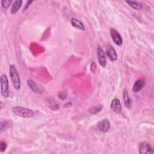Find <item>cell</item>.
I'll return each mask as SVG.
<instances>
[{"label": "cell", "mask_w": 154, "mask_h": 154, "mask_svg": "<svg viewBox=\"0 0 154 154\" xmlns=\"http://www.w3.org/2000/svg\"><path fill=\"white\" fill-rule=\"evenodd\" d=\"M10 76L14 88L19 91L21 87L20 79L15 66L13 64L10 66Z\"/></svg>", "instance_id": "obj_1"}, {"label": "cell", "mask_w": 154, "mask_h": 154, "mask_svg": "<svg viewBox=\"0 0 154 154\" xmlns=\"http://www.w3.org/2000/svg\"><path fill=\"white\" fill-rule=\"evenodd\" d=\"M12 111L16 116L23 118H32L35 115L32 109L19 106L13 107L12 108Z\"/></svg>", "instance_id": "obj_2"}, {"label": "cell", "mask_w": 154, "mask_h": 154, "mask_svg": "<svg viewBox=\"0 0 154 154\" xmlns=\"http://www.w3.org/2000/svg\"><path fill=\"white\" fill-rule=\"evenodd\" d=\"M1 94L4 98H7L9 94L8 80L5 75L1 76Z\"/></svg>", "instance_id": "obj_3"}, {"label": "cell", "mask_w": 154, "mask_h": 154, "mask_svg": "<svg viewBox=\"0 0 154 154\" xmlns=\"http://www.w3.org/2000/svg\"><path fill=\"white\" fill-rule=\"evenodd\" d=\"M138 152L141 154L153 153V150L150 144L147 142H141L139 144Z\"/></svg>", "instance_id": "obj_4"}, {"label": "cell", "mask_w": 154, "mask_h": 154, "mask_svg": "<svg viewBox=\"0 0 154 154\" xmlns=\"http://www.w3.org/2000/svg\"><path fill=\"white\" fill-rule=\"evenodd\" d=\"M110 35L116 45H117V46H120L122 45L123 40L122 36L116 29H115L114 28H111Z\"/></svg>", "instance_id": "obj_5"}, {"label": "cell", "mask_w": 154, "mask_h": 154, "mask_svg": "<svg viewBox=\"0 0 154 154\" xmlns=\"http://www.w3.org/2000/svg\"><path fill=\"white\" fill-rule=\"evenodd\" d=\"M110 108L111 110L116 113H120L122 111V106L120 100L118 98H114L111 101Z\"/></svg>", "instance_id": "obj_6"}, {"label": "cell", "mask_w": 154, "mask_h": 154, "mask_svg": "<svg viewBox=\"0 0 154 154\" xmlns=\"http://www.w3.org/2000/svg\"><path fill=\"white\" fill-rule=\"evenodd\" d=\"M97 52L98 60L100 65L102 67H105L106 65V55L105 52L100 47H98L97 49Z\"/></svg>", "instance_id": "obj_7"}, {"label": "cell", "mask_w": 154, "mask_h": 154, "mask_svg": "<svg viewBox=\"0 0 154 154\" xmlns=\"http://www.w3.org/2000/svg\"><path fill=\"white\" fill-rule=\"evenodd\" d=\"M97 128L100 132H107L110 128V123L108 119H103L98 122Z\"/></svg>", "instance_id": "obj_8"}, {"label": "cell", "mask_w": 154, "mask_h": 154, "mask_svg": "<svg viewBox=\"0 0 154 154\" xmlns=\"http://www.w3.org/2000/svg\"><path fill=\"white\" fill-rule=\"evenodd\" d=\"M144 85H145V80L143 78L138 79L134 84V85L132 87V91L134 93H137L140 92L144 88Z\"/></svg>", "instance_id": "obj_9"}, {"label": "cell", "mask_w": 154, "mask_h": 154, "mask_svg": "<svg viewBox=\"0 0 154 154\" xmlns=\"http://www.w3.org/2000/svg\"><path fill=\"white\" fill-rule=\"evenodd\" d=\"M106 54L110 60L115 61L117 59V54L112 46H108L106 49Z\"/></svg>", "instance_id": "obj_10"}, {"label": "cell", "mask_w": 154, "mask_h": 154, "mask_svg": "<svg viewBox=\"0 0 154 154\" xmlns=\"http://www.w3.org/2000/svg\"><path fill=\"white\" fill-rule=\"evenodd\" d=\"M27 84L28 85V86L29 87V88L35 93H40L43 92L42 88L40 86H39L38 85H37L34 81H33L31 79H28L27 81Z\"/></svg>", "instance_id": "obj_11"}, {"label": "cell", "mask_w": 154, "mask_h": 154, "mask_svg": "<svg viewBox=\"0 0 154 154\" xmlns=\"http://www.w3.org/2000/svg\"><path fill=\"white\" fill-rule=\"evenodd\" d=\"M71 22V25L75 28H78L80 30H82L84 31L85 30V26L84 25V24L78 19H77L76 18L73 17L70 20Z\"/></svg>", "instance_id": "obj_12"}, {"label": "cell", "mask_w": 154, "mask_h": 154, "mask_svg": "<svg viewBox=\"0 0 154 154\" xmlns=\"http://www.w3.org/2000/svg\"><path fill=\"white\" fill-rule=\"evenodd\" d=\"M123 99L124 100V103L125 105V106L128 108H130L131 106V100L128 94V90L126 89H124L123 91Z\"/></svg>", "instance_id": "obj_13"}, {"label": "cell", "mask_w": 154, "mask_h": 154, "mask_svg": "<svg viewBox=\"0 0 154 154\" xmlns=\"http://www.w3.org/2000/svg\"><path fill=\"white\" fill-rule=\"evenodd\" d=\"M22 1L20 0H17V1H15L11 7V14H15L16 13H17L18 11V10H19V8H20L22 4Z\"/></svg>", "instance_id": "obj_14"}, {"label": "cell", "mask_w": 154, "mask_h": 154, "mask_svg": "<svg viewBox=\"0 0 154 154\" xmlns=\"http://www.w3.org/2000/svg\"><path fill=\"white\" fill-rule=\"evenodd\" d=\"M130 7H131L132 8L137 10H140L142 9V5L141 3L136 2V1H125Z\"/></svg>", "instance_id": "obj_15"}, {"label": "cell", "mask_w": 154, "mask_h": 154, "mask_svg": "<svg viewBox=\"0 0 154 154\" xmlns=\"http://www.w3.org/2000/svg\"><path fill=\"white\" fill-rule=\"evenodd\" d=\"M102 109V105H97V106H94L91 107L90 109V112L91 114H95L100 112Z\"/></svg>", "instance_id": "obj_16"}, {"label": "cell", "mask_w": 154, "mask_h": 154, "mask_svg": "<svg viewBox=\"0 0 154 154\" xmlns=\"http://www.w3.org/2000/svg\"><path fill=\"white\" fill-rule=\"evenodd\" d=\"M12 1H10V0H8V1H1V5H2V7L4 9H7L9 7L10 5L11 4Z\"/></svg>", "instance_id": "obj_17"}, {"label": "cell", "mask_w": 154, "mask_h": 154, "mask_svg": "<svg viewBox=\"0 0 154 154\" xmlns=\"http://www.w3.org/2000/svg\"><path fill=\"white\" fill-rule=\"evenodd\" d=\"M96 70H97V65L94 61H93L90 65V70L93 74H94L96 72Z\"/></svg>", "instance_id": "obj_18"}, {"label": "cell", "mask_w": 154, "mask_h": 154, "mask_svg": "<svg viewBox=\"0 0 154 154\" xmlns=\"http://www.w3.org/2000/svg\"><path fill=\"white\" fill-rule=\"evenodd\" d=\"M7 147V144L5 142L1 141L0 143V149L1 152H4V151H5Z\"/></svg>", "instance_id": "obj_19"}, {"label": "cell", "mask_w": 154, "mask_h": 154, "mask_svg": "<svg viewBox=\"0 0 154 154\" xmlns=\"http://www.w3.org/2000/svg\"><path fill=\"white\" fill-rule=\"evenodd\" d=\"M32 2H33L32 1H27V3H26V4L25 7V8H23V11L26 10L28 8V7L29 6V5H30Z\"/></svg>", "instance_id": "obj_20"}, {"label": "cell", "mask_w": 154, "mask_h": 154, "mask_svg": "<svg viewBox=\"0 0 154 154\" xmlns=\"http://www.w3.org/2000/svg\"><path fill=\"white\" fill-rule=\"evenodd\" d=\"M60 93L61 94V95L60 94H58L59 97H60V99H64L66 97V94H64V93Z\"/></svg>", "instance_id": "obj_21"}]
</instances>
